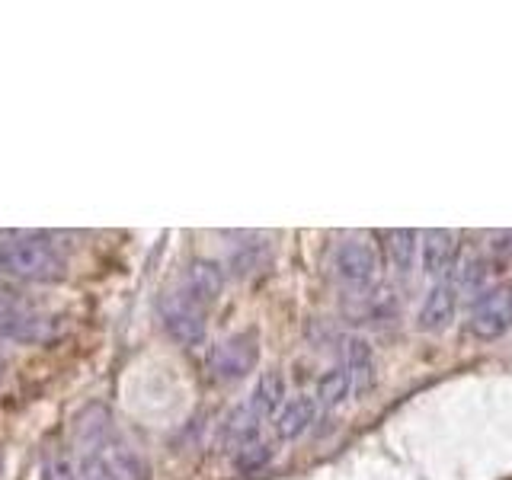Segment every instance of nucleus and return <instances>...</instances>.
<instances>
[{
    "mask_svg": "<svg viewBox=\"0 0 512 480\" xmlns=\"http://www.w3.org/2000/svg\"><path fill=\"white\" fill-rule=\"evenodd\" d=\"M0 272L23 282H61L68 256L45 237H0Z\"/></svg>",
    "mask_w": 512,
    "mask_h": 480,
    "instance_id": "obj_1",
    "label": "nucleus"
},
{
    "mask_svg": "<svg viewBox=\"0 0 512 480\" xmlns=\"http://www.w3.org/2000/svg\"><path fill=\"white\" fill-rule=\"evenodd\" d=\"M0 336L16 343H52L61 336V324L55 317L0 295Z\"/></svg>",
    "mask_w": 512,
    "mask_h": 480,
    "instance_id": "obj_2",
    "label": "nucleus"
},
{
    "mask_svg": "<svg viewBox=\"0 0 512 480\" xmlns=\"http://www.w3.org/2000/svg\"><path fill=\"white\" fill-rule=\"evenodd\" d=\"M512 327V285H493L484 295L474 301L471 317H468V330L477 336L480 343H493L506 336Z\"/></svg>",
    "mask_w": 512,
    "mask_h": 480,
    "instance_id": "obj_3",
    "label": "nucleus"
},
{
    "mask_svg": "<svg viewBox=\"0 0 512 480\" xmlns=\"http://www.w3.org/2000/svg\"><path fill=\"white\" fill-rule=\"evenodd\" d=\"M256 359H260V343H256V333H234L228 340H221L208 352V368L218 381H240L247 378Z\"/></svg>",
    "mask_w": 512,
    "mask_h": 480,
    "instance_id": "obj_4",
    "label": "nucleus"
},
{
    "mask_svg": "<svg viewBox=\"0 0 512 480\" xmlns=\"http://www.w3.org/2000/svg\"><path fill=\"white\" fill-rule=\"evenodd\" d=\"M333 272L336 279L349 288H372L378 279V253L368 240L349 237L333 253Z\"/></svg>",
    "mask_w": 512,
    "mask_h": 480,
    "instance_id": "obj_5",
    "label": "nucleus"
},
{
    "mask_svg": "<svg viewBox=\"0 0 512 480\" xmlns=\"http://www.w3.org/2000/svg\"><path fill=\"white\" fill-rule=\"evenodd\" d=\"M160 320H164V330L173 336L176 343L199 346L205 340V314H202V304L186 298L183 292H170L164 301H160Z\"/></svg>",
    "mask_w": 512,
    "mask_h": 480,
    "instance_id": "obj_6",
    "label": "nucleus"
},
{
    "mask_svg": "<svg viewBox=\"0 0 512 480\" xmlns=\"http://www.w3.org/2000/svg\"><path fill=\"white\" fill-rule=\"evenodd\" d=\"M455 311H458V285L442 279L439 285H432L429 295L423 298L420 314H416V327L423 333H442L455 320Z\"/></svg>",
    "mask_w": 512,
    "mask_h": 480,
    "instance_id": "obj_7",
    "label": "nucleus"
},
{
    "mask_svg": "<svg viewBox=\"0 0 512 480\" xmlns=\"http://www.w3.org/2000/svg\"><path fill=\"white\" fill-rule=\"evenodd\" d=\"M420 256H423V272L429 276H448L458 260V234L448 228H429L420 237Z\"/></svg>",
    "mask_w": 512,
    "mask_h": 480,
    "instance_id": "obj_8",
    "label": "nucleus"
},
{
    "mask_svg": "<svg viewBox=\"0 0 512 480\" xmlns=\"http://www.w3.org/2000/svg\"><path fill=\"white\" fill-rule=\"evenodd\" d=\"M221 288H224V272L215 260H192L180 292L205 308V304H212L221 295Z\"/></svg>",
    "mask_w": 512,
    "mask_h": 480,
    "instance_id": "obj_9",
    "label": "nucleus"
},
{
    "mask_svg": "<svg viewBox=\"0 0 512 480\" xmlns=\"http://www.w3.org/2000/svg\"><path fill=\"white\" fill-rule=\"evenodd\" d=\"M317 404L320 400L311 397V394H298V397H288L285 407L276 413V432L279 439H298L304 436L314 420H317Z\"/></svg>",
    "mask_w": 512,
    "mask_h": 480,
    "instance_id": "obj_10",
    "label": "nucleus"
},
{
    "mask_svg": "<svg viewBox=\"0 0 512 480\" xmlns=\"http://www.w3.org/2000/svg\"><path fill=\"white\" fill-rule=\"evenodd\" d=\"M346 372L352 378V391L356 394H368L375 384V352L368 346V340L362 336H352L346 343Z\"/></svg>",
    "mask_w": 512,
    "mask_h": 480,
    "instance_id": "obj_11",
    "label": "nucleus"
},
{
    "mask_svg": "<svg viewBox=\"0 0 512 480\" xmlns=\"http://www.w3.org/2000/svg\"><path fill=\"white\" fill-rule=\"evenodd\" d=\"M285 378L279 372H263L260 381L253 384V391L247 397V407L260 416V420H269L285 407Z\"/></svg>",
    "mask_w": 512,
    "mask_h": 480,
    "instance_id": "obj_12",
    "label": "nucleus"
},
{
    "mask_svg": "<svg viewBox=\"0 0 512 480\" xmlns=\"http://www.w3.org/2000/svg\"><path fill=\"white\" fill-rule=\"evenodd\" d=\"M260 423L263 420L250 407L234 410L228 426H224V442H228V448H234V452H237V448L250 445V442H256V439H260Z\"/></svg>",
    "mask_w": 512,
    "mask_h": 480,
    "instance_id": "obj_13",
    "label": "nucleus"
},
{
    "mask_svg": "<svg viewBox=\"0 0 512 480\" xmlns=\"http://www.w3.org/2000/svg\"><path fill=\"white\" fill-rule=\"evenodd\" d=\"M349 391H352V378L346 372V365H333V368H327L324 375H320L317 400H320V404H327V407H336V404H343Z\"/></svg>",
    "mask_w": 512,
    "mask_h": 480,
    "instance_id": "obj_14",
    "label": "nucleus"
},
{
    "mask_svg": "<svg viewBox=\"0 0 512 480\" xmlns=\"http://www.w3.org/2000/svg\"><path fill=\"white\" fill-rule=\"evenodd\" d=\"M388 260L397 272H410L416 263V231L394 228L388 231Z\"/></svg>",
    "mask_w": 512,
    "mask_h": 480,
    "instance_id": "obj_15",
    "label": "nucleus"
},
{
    "mask_svg": "<svg viewBox=\"0 0 512 480\" xmlns=\"http://www.w3.org/2000/svg\"><path fill=\"white\" fill-rule=\"evenodd\" d=\"M80 480H125V477L119 474L109 448H100V452L80 455Z\"/></svg>",
    "mask_w": 512,
    "mask_h": 480,
    "instance_id": "obj_16",
    "label": "nucleus"
},
{
    "mask_svg": "<svg viewBox=\"0 0 512 480\" xmlns=\"http://www.w3.org/2000/svg\"><path fill=\"white\" fill-rule=\"evenodd\" d=\"M272 461V448L266 445V442H250V445H244V448H237L234 452V468L240 471V474H256V471H263L266 464Z\"/></svg>",
    "mask_w": 512,
    "mask_h": 480,
    "instance_id": "obj_17",
    "label": "nucleus"
},
{
    "mask_svg": "<svg viewBox=\"0 0 512 480\" xmlns=\"http://www.w3.org/2000/svg\"><path fill=\"white\" fill-rule=\"evenodd\" d=\"M231 266H234L237 276H247V272H256V269L263 266V253H260V247H244V250H237V253H234V260H231Z\"/></svg>",
    "mask_w": 512,
    "mask_h": 480,
    "instance_id": "obj_18",
    "label": "nucleus"
},
{
    "mask_svg": "<svg viewBox=\"0 0 512 480\" xmlns=\"http://www.w3.org/2000/svg\"><path fill=\"white\" fill-rule=\"evenodd\" d=\"M39 480H77V474H74V468H71V461H68V458L55 455V458H48V461H45V468H42V477H39Z\"/></svg>",
    "mask_w": 512,
    "mask_h": 480,
    "instance_id": "obj_19",
    "label": "nucleus"
},
{
    "mask_svg": "<svg viewBox=\"0 0 512 480\" xmlns=\"http://www.w3.org/2000/svg\"><path fill=\"white\" fill-rule=\"evenodd\" d=\"M0 375H4V362H0Z\"/></svg>",
    "mask_w": 512,
    "mask_h": 480,
    "instance_id": "obj_20",
    "label": "nucleus"
}]
</instances>
